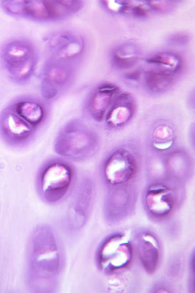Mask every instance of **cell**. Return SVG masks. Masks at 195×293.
<instances>
[{
  "label": "cell",
  "mask_w": 195,
  "mask_h": 293,
  "mask_svg": "<svg viewBox=\"0 0 195 293\" xmlns=\"http://www.w3.org/2000/svg\"><path fill=\"white\" fill-rule=\"evenodd\" d=\"M50 104L30 95L11 101L0 113V136L3 141L14 148L29 146L48 122Z\"/></svg>",
  "instance_id": "obj_1"
},
{
  "label": "cell",
  "mask_w": 195,
  "mask_h": 293,
  "mask_svg": "<svg viewBox=\"0 0 195 293\" xmlns=\"http://www.w3.org/2000/svg\"><path fill=\"white\" fill-rule=\"evenodd\" d=\"M144 152L140 140L129 137L114 144L98 166V174L108 188L133 184L143 170Z\"/></svg>",
  "instance_id": "obj_2"
},
{
  "label": "cell",
  "mask_w": 195,
  "mask_h": 293,
  "mask_svg": "<svg viewBox=\"0 0 195 293\" xmlns=\"http://www.w3.org/2000/svg\"><path fill=\"white\" fill-rule=\"evenodd\" d=\"M101 144L99 134L79 118L65 123L55 137L53 149L60 157L71 162L86 161L96 155Z\"/></svg>",
  "instance_id": "obj_3"
},
{
  "label": "cell",
  "mask_w": 195,
  "mask_h": 293,
  "mask_svg": "<svg viewBox=\"0 0 195 293\" xmlns=\"http://www.w3.org/2000/svg\"><path fill=\"white\" fill-rule=\"evenodd\" d=\"M1 7L9 16L40 23L57 22L73 17L83 7L79 0H5Z\"/></svg>",
  "instance_id": "obj_4"
},
{
  "label": "cell",
  "mask_w": 195,
  "mask_h": 293,
  "mask_svg": "<svg viewBox=\"0 0 195 293\" xmlns=\"http://www.w3.org/2000/svg\"><path fill=\"white\" fill-rule=\"evenodd\" d=\"M78 178V172L72 162L58 156L50 157L37 171L38 190L44 200L56 203L69 193Z\"/></svg>",
  "instance_id": "obj_5"
},
{
  "label": "cell",
  "mask_w": 195,
  "mask_h": 293,
  "mask_svg": "<svg viewBox=\"0 0 195 293\" xmlns=\"http://www.w3.org/2000/svg\"><path fill=\"white\" fill-rule=\"evenodd\" d=\"M0 59L9 79L14 83L23 85L33 76L39 55L37 47L32 41L18 37L9 40L3 45Z\"/></svg>",
  "instance_id": "obj_6"
},
{
  "label": "cell",
  "mask_w": 195,
  "mask_h": 293,
  "mask_svg": "<svg viewBox=\"0 0 195 293\" xmlns=\"http://www.w3.org/2000/svg\"><path fill=\"white\" fill-rule=\"evenodd\" d=\"M195 167V159L191 152L181 145L161 156L148 154L145 161L147 175L163 177L181 185L194 176Z\"/></svg>",
  "instance_id": "obj_7"
},
{
  "label": "cell",
  "mask_w": 195,
  "mask_h": 293,
  "mask_svg": "<svg viewBox=\"0 0 195 293\" xmlns=\"http://www.w3.org/2000/svg\"><path fill=\"white\" fill-rule=\"evenodd\" d=\"M78 67L47 57L40 75L41 98L51 103L63 95L74 84Z\"/></svg>",
  "instance_id": "obj_8"
},
{
  "label": "cell",
  "mask_w": 195,
  "mask_h": 293,
  "mask_svg": "<svg viewBox=\"0 0 195 293\" xmlns=\"http://www.w3.org/2000/svg\"><path fill=\"white\" fill-rule=\"evenodd\" d=\"M181 130L176 119L160 116L151 119L144 133L146 153L161 156L180 146Z\"/></svg>",
  "instance_id": "obj_9"
},
{
  "label": "cell",
  "mask_w": 195,
  "mask_h": 293,
  "mask_svg": "<svg viewBox=\"0 0 195 293\" xmlns=\"http://www.w3.org/2000/svg\"><path fill=\"white\" fill-rule=\"evenodd\" d=\"M47 57L78 67L85 50L83 37L71 29L52 32L45 40Z\"/></svg>",
  "instance_id": "obj_10"
},
{
  "label": "cell",
  "mask_w": 195,
  "mask_h": 293,
  "mask_svg": "<svg viewBox=\"0 0 195 293\" xmlns=\"http://www.w3.org/2000/svg\"><path fill=\"white\" fill-rule=\"evenodd\" d=\"M148 184L144 194L145 206L157 217L169 215L174 209L181 184L163 177L147 178Z\"/></svg>",
  "instance_id": "obj_11"
},
{
  "label": "cell",
  "mask_w": 195,
  "mask_h": 293,
  "mask_svg": "<svg viewBox=\"0 0 195 293\" xmlns=\"http://www.w3.org/2000/svg\"><path fill=\"white\" fill-rule=\"evenodd\" d=\"M133 256V249L125 235L117 234L108 238L101 247L98 263L103 270L113 272L127 267Z\"/></svg>",
  "instance_id": "obj_12"
},
{
  "label": "cell",
  "mask_w": 195,
  "mask_h": 293,
  "mask_svg": "<svg viewBox=\"0 0 195 293\" xmlns=\"http://www.w3.org/2000/svg\"><path fill=\"white\" fill-rule=\"evenodd\" d=\"M136 104L129 93L120 92L108 110L102 124L108 135L116 133L128 126L134 119Z\"/></svg>",
  "instance_id": "obj_13"
},
{
  "label": "cell",
  "mask_w": 195,
  "mask_h": 293,
  "mask_svg": "<svg viewBox=\"0 0 195 293\" xmlns=\"http://www.w3.org/2000/svg\"><path fill=\"white\" fill-rule=\"evenodd\" d=\"M120 90L111 84H99L90 93L84 107V114L91 122L102 124L105 115Z\"/></svg>",
  "instance_id": "obj_14"
},
{
  "label": "cell",
  "mask_w": 195,
  "mask_h": 293,
  "mask_svg": "<svg viewBox=\"0 0 195 293\" xmlns=\"http://www.w3.org/2000/svg\"><path fill=\"white\" fill-rule=\"evenodd\" d=\"M48 235L45 240L43 237V240L38 241V244L34 245V264L37 268L51 273L58 268V255L54 240L50 234Z\"/></svg>",
  "instance_id": "obj_15"
},
{
  "label": "cell",
  "mask_w": 195,
  "mask_h": 293,
  "mask_svg": "<svg viewBox=\"0 0 195 293\" xmlns=\"http://www.w3.org/2000/svg\"><path fill=\"white\" fill-rule=\"evenodd\" d=\"M137 251L139 259L145 270L155 272L159 261V245L156 238L151 233H141L137 239Z\"/></svg>",
  "instance_id": "obj_16"
},
{
  "label": "cell",
  "mask_w": 195,
  "mask_h": 293,
  "mask_svg": "<svg viewBox=\"0 0 195 293\" xmlns=\"http://www.w3.org/2000/svg\"><path fill=\"white\" fill-rule=\"evenodd\" d=\"M175 75L166 71L152 68L145 72V86L152 94L163 93L171 87Z\"/></svg>",
  "instance_id": "obj_17"
},
{
  "label": "cell",
  "mask_w": 195,
  "mask_h": 293,
  "mask_svg": "<svg viewBox=\"0 0 195 293\" xmlns=\"http://www.w3.org/2000/svg\"><path fill=\"white\" fill-rule=\"evenodd\" d=\"M147 64L154 68L166 71L176 75L182 66V61L176 54L171 52L156 53L146 60Z\"/></svg>",
  "instance_id": "obj_18"
},
{
  "label": "cell",
  "mask_w": 195,
  "mask_h": 293,
  "mask_svg": "<svg viewBox=\"0 0 195 293\" xmlns=\"http://www.w3.org/2000/svg\"><path fill=\"white\" fill-rule=\"evenodd\" d=\"M138 59L137 48L131 44H124L117 47L113 53L114 65L121 69L133 67Z\"/></svg>",
  "instance_id": "obj_19"
},
{
  "label": "cell",
  "mask_w": 195,
  "mask_h": 293,
  "mask_svg": "<svg viewBox=\"0 0 195 293\" xmlns=\"http://www.w3.org/2000/svg\"><path fill=\"white\" fill-rule=\"evenodd\" d=\"M150 11L151 9L147 2L126 1L124 13L131 14L138 18H144L149 14Z\"/></svg>",
  "instance_id": "obj_20"
},
{
  "label": "cell",
  "mask_w": 195,
  "mask_h": 293,
  "mask_svg": "<svg viewBox=\"0 0 195 293\" xmlns=\"http://www.w3.org/2000/svg\"><path fill=\"white\" fill-rule=\"evenodd\" d=\"M101 3L109 11L114 13H123L126 1L102 0Z\"/></svg>",
  "instance_id": "obj_21"
},
{
  "label": "cell",
  "mask_w": 195,
  "mask_h": 293,
  "mask_svg": "<svg viewBox=\"0 0 195 293\" xmlns=\"http://www.w3.org/2000/svg\"><path fill=\"white\" fill-rule=\"evenodd\" d=\"M173 1L164 0H151L147 1V3L151 10L165 12L171 9L173 5Z\"/></svg>",
  "instance_id": "obj_22"
},
{
  "label": "cell",
  "mask_w": 195,
  "mask_h": 293,
  "mask_svg": "<svg viewBox=\"0 0 195 293\" xmlns=\"http://www.w3.org/2000/svg\"><path fill=\"white\" fill-rule=\"evenodd\" d=\"M188 139L191 147L194 150L195 148V124H191L188 132Z\"/></svg>",
  "instance_id": "obj_23"
}]
</instances>
